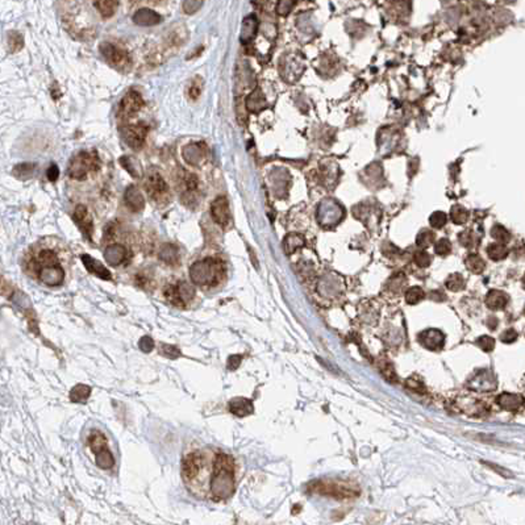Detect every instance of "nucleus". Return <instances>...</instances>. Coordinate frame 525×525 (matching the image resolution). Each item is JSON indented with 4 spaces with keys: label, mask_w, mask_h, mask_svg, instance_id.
<instances>
[{
    "label": "nucleus",
    "mask_w": 525,
    "mask_h": 525,
    "mask_svg": "<svg viewBox=\"0 0 525 525\" xmlns=\"http://www.w3.org/2000/svg\"><path fill=\"white\" fill-rule=\"evenodd\" d=\"M29 272L38 282L48 287L61 286L65 280V268L54 250L44 248L30 257L28 262Z\"/></svg>",
    "instance_id": "obj_1"
},
{
    "label": "nucleus",
    "mask_w": 525,
    "mask_h": 525,
    "mask_svg": "<svg viewBox=\"0 0 525 525\" xmlns=\"http://www.w3.org/2000/svg\"><path fill=\"white\" fill-rule=\"evenodd\" d=\"M235 492V461L231 455L217 453L213 459L210 479V496L213 500H224Z\"/></svg>",
    "instance_id": "obj_2"
},
{
    "label": "nucleus",
    "mask_w": 525,
    "mask_h": 525,
    "mask_svg": "<svg viewBox=\"0 0 525 525\" xmlns=\"http://www.w3.org/2000/svg\"><path fill=\"white\" fill-rule=\"evenodd\" d=\"M227 266L220 258L208 257L194 262L190 267V279L202 288L219 286L225 278Z\"/></svg>",
    "instance_id": "obj_3"
},
{
    "label": "nucleus",
    "mask_w": 525,
    "mask_h": 525,
    "mask_svg": "<svg viewBox=\"0 0 525 525\" xmlns=\"http://www.w3.org/2000/svg\"><path fill=\"white\" fill-rule=\"evenodd\" d=\"M311 494L321 496H329L336 499H353L360 495V489L356 485L346 481H334V479H323V481L311 482L308 485Z\"/></svg>",
    "instance_id": "obj_4"
},
{
    "label": "nucleus",
    "mask_w": 525,
    "mask_h": 525,
    "mask_svg": "<svg viewBox=\"0 0 525 525\" xmlns=\"http://www.w3.org/2000/svg\"><path fill=\"white\" fill-rule=\"evenodd\" d=\"M163 295L170 304H173L174 307L184 308V307L191 304L195 295H196V291L192 284L184 282V280H179V282L167 284L163 288Z\"/></svg>",
    "instance_id": "obj_5"
},
{
    "label": "nucleus",
    "mask_w": 525,
    "mask_h": 525,
    "mask_svg": "<svg viewBox=\"0 0 525 525\" xmlns=\"http://www.w3.org/2000/svg\"><path fill=\"white\" fill-rule=\"evenodd\" d=\"M88 445L91 448L92 453L95 454V463L103 470H110L115 465V458L111 453L107 438L102 432L94 430L88 436Z\"/></svg>",
    "instance_id": "obj_6"
},
{
    "label": "nucleus",
    "mask_w": 525,
    "mask_h": 525,
    "mask_svg": "<svg viewBox=\"0 0 525 525\" xmlns=\"http://www.w3.org/2000/svg\"><path fill=\"white\" fill-rule=\"evenodd\" d=\"M143 186H145V191L149 195V198L157 204H165L169 202V186L162 178V175L155 170H150L149 173L145 175L143 180Z\"/></svg>",
    "instance_id": "obj_7"
},
{
    "label": "nucleus",
    "mask_w": 525,
    "mask_h": 525,
    "mask_svg": "<svg viewBox=\"0 0 525 525\" xmlns=\"http://www.w3.org/2000/svg\"><path fill=\"white\" fill-rule=\"evenodd\" d=\"M98 165H99V159L95 153L81 151L71 159L69 166V175L74 179H82L90 171H94Z\"/></svg>",
    "instance_id": "obj_8"
},
{
    "label": "nucleus",
    "mask_w": 525,
    "mask_h": 525,
    "mask_svg": "<svg viewBox=\"0 0 525 525\" xmlns=\"http://www.w3.org/2000/svg\"><path fill=\"white\" fill-rule=\"evenodd\" d=\"M203 465H204V457L202 452H192L184 457L182 462V477L187 485L199 477V474L203 470Z\"/></svg>",
    "instance_id": "obj_9"
},
{
    "label": "nucleus",
    "mask_w": 525,
    "mask_h": 525,
    "mask_svg": "<svg viewBox=\"0 0 525 525\" xmlns=\"http://www.w3.org/2000/svg\"><path fill=\"white\" fill-rule=\"evenodd\" d=\"M100 52L104 55V58L112 65V66L118 67V69H127L131 63L129 55L118 48L116 45L111 44V42H103L100 45Z\"/></svg>",
    "instance_id": "obj_10"
},
{
    "label": "nucleus",
    "mask_w": 525,
    "mask_h": 525,
    "mask_svg": "<svg viewBox=\"0 0 525 525\" xmlns=\"http://www.w3.org/2000/svg\"><path fill=\"white\" fill-rule=\"evenodd\" d=\"M122 134L129 147H132L134 150H138V149L143 146L145 140H146L147 129L142 124L125 125L124 128L122 129Z\"/></svg>",
    "instance_id": "obj_11"
},
{
    "label": "nucleus",
    "mask_w": 525,
    "mask_h": 525,
    "mask_svg": "<svg viewBox=\"0 0 525 525\" xmlns=\"http://www.w3.org/2000/svg\"><path fill=\"white\" fill-rule=\"evenodd\" d=\"M143 106V99L142 96L140 95V92L134 91V90H131L124 95V98L120 102V107H119V116L123 119H129L134 116V115L141 110V107Z\"/></svg>",
    "instance_id": "obj_12"
},
{
    "label": "nucleus",
    "mask_w": 525,
    "mask_h": 525,
    "mask_svg": "<svg viewBox=\"0 0 525 525\" xmlns=\"http://www.w3.org/2000/svg\"><path fill=\"white\" fill-rule=\"evenodd\" d=\"M211 216L213 221L220 227H227L231 220V211L229 203L225 196H217L211 204Z\"/></svg>",
    "instance_id": "obj_13"
},
{
    "label": "nucleus",
    "mask_w": 525,
    "mask_h": 525,
    "mask_svg": "<svg viewBox=\"0 0 525 525\" xmlns=\"http://www.w3.org/2000/svg\"><path fill=\"white\" fill-rule=\"evenodd\" d=\"M131 257L129 250L122 244H111L104 250V260L111 266H120Z\"/></svg>",
    "instance_id": "obj_14"
},
{
    "label": "nucleus",
    "mask_w": 525,
    "mask_h": 525,
    "mask_svg": "<svg viewBox=\"0 0 525 525\" xmlns=\"http://www.w3.org/2000/svg\"><path fill=\"white\" fill-rule=\"evenodd\" d=\"M467 386L477 391H492L496 389V379L489 370H482L469 381Z\"/></svg>",
    "instance_id": "obj_15"
},
{
    "label": "nucleus",
    "mask_w": 525,
    "mask_h": 525,
    "mask_svg": "<svg viewBox=\"0 0 525 525\" xmlns=\"http://www.w3.org/2000/svg\"><path fill=\"white\" fill-rule=\"evenodd\" d=\"M74 221L77 223V225L81 228V231L87 236V239H91L92 231H94V221H92V217L88 212V210L85 206H77L75 211H74Z\"/></svg>",
    "instance_id": "obj_16"
},
{
    "label": "nucleus",
    "mask_w": 525,
    "mask_h": 525,
    "mask_svg": "<svg viewBox=\"0 0 525 525\" xmlns=\"http://www.w3.org/2000/svg\"><path fill=\"white\" fill-rule=\"evenodd\" d=\"M419 341L425 346L426 349L438 350L444 346L445 336L438 329H426L419 336Z\"/></svg>",
    "instance_id": "obj_17"
},
{
    "label": "nucleus",
    "mask_w": 525,
    "mask_h": 525,
    "mask_svg": "<svg viewBox=\"0 0 525 525\" xmlns=\"http://www.w3.org/2000/svg\"><path fill=\"white\" fill-rule=\"evenodd\" d=\"M124 202L129 210L133 211V212H140L145 207V198H143V195L141 194V191L136 186H129L125 190Z\"/></svg>",
    "instance_id": "obj_18"
},
{
    "label": "nucleus",
    "mask_w": 525,
    "mask_h": 525,
    "mask_svg": "<svg viewBox=\"0 0 525 525\" xmlns=\"http://www.w3.org/2000/svg\"><path fill=\"white\" fill-rule=\"evenodd\" d=\"M81 258H82L83 264H85V267L87 268V271L90 272V274L99 276L100 279H106V280L112 279V275H111L110 270H108L107 267H104V264L100 263L98 260L92 258L91 256H88V254H83Z\"/></svg>",
    "instance_id": "obj_19"
},
{
    "label": "nucleus",
    "mask_w": 525,
    "mask_h": 525,
    "mask_svg": "<svg viewBox=\"0 0 525 525\" xmlns=\"http://www.w3.org/2000/svg\"><path fill=\"white\" fill-rule=\"evenodd\" d=\"M162 17L150 8H140L133 15V22L140 26H153L159 24Z\"/></svg>",
    "instance_id": "obj_20"
},
{
    "label": "nucleus",
    "mask_w": 525,
    "mask_h": 525,
    "mask_svg": "<svg viewBox=\"0 0 525 525\" xmlns=\"http://www.w3.org/2000/svg\"><path fill=\"white\" fill-rule=\"evenodd\" d=\"M228 407H229V411L237 417H245L254 412L253 401L248 397H235L229 401Z\"/></svg>",
    "instance_id": "obj_21"
},
{
    "label": "nucleus",
    "mask_w": 525,
    "mask_h": 525,
    "mask_svg": "<svg viewBox=\"0 0 525 525\" xmlns=\"http://www.w3.org/2000/svg\"><path fill=\"white\" fill-rule=\"evenodd\" d=\"M158 258L167 266H178L180 262L179 249L174 244H163L158 252Z\"/></svg>",
    "instance_id": "obj_22"
},
{
    "label": "nucleus",
    "mask_w": 525,
    "mask_h": 525,
    "mask_svg": "<svg viewBox=\"0 0 525 525\" xmlns=\"http://www.w3.org/2000/svg\"><path fill=\"white\" fill-rule=\"evenodd\" d=\"M258 30V18L254 15L246 16L244 18L241 25V33H240V41L243 44H249L250 41L256 37Z\"/></svg>",
    "instance_id": "obj_23"
},
{
    "label": "nucleus",
    "mask_w": 525,
    "mask_h": 525,
    "mask_svg": "<svg viewBox=\"0 0 525 525\" xmlns=\"http://www.w3.org/2000/svg\"><path fill=\"white\" fill-rule=\"evenodd\" d=\"M183 157L190 165L198 166L203 161V158L206 157V151L202 143L195 142L183 147Z\"/></svg>",
    "instance_id": "obj_24"
},
{
    "label": "nucleus",
    "mask_w": 525,
    "mask_h": 525,
    "mask_svg": "<svg viewBox=\"0 0 525 525\" xmlns=\"http://www.w3.org/2000/svg\"><path fill=\"white\" fill-rule=\"evenodd\" d=\"M523 403H524V397L518 394L504 393L498 396V404L507 411H516L522 407Z\"/></svg>",
    "instance_id": "obj_25"
},
{
    "label": "nucleus",
    "mask_w": 525,
    "mask_h": 525,
    "mask_svg": "<svg viewBox=\"0 0 525 525\" xmlns=\"http://www.w3.org/2000/svg\"><path fill=\"white\" fill-rule=\"evenodd\" d=\"M508 303V296L506 292L499 290H491L486 296V304L492 311L503 309Z\"/></svg>",
    "instance_id": "obj_26"
},
{
    "label": "nucleus",
    "mask_w": 525,
    "mask_h": 525,
    "mask_svg": "<svg viewBox=\"0 0 525 525\" xmlns=\"http://www.w3.org/2000/svg\"><path fill=\"white\" fill-rule=\"evenodd\" d=\"M266 107H267V103L262 95L261 90H256L254 92H252L246 99V108L250 112H260V111L264 110Z\"/></svg>",
    "instance_id": "obj_27"
},
{
    "label": "nucleus",
    "mask_w": 525,
    "mask_h": 525,
    "mask_svg": "<svg viewBox=\"0 0 525 525\" xmlns=\"http://www.w3.org/2000/svg\"><path fill=\"white\" fill-rule=\"evenodd\" d=\"M94 3L100 15L106 18L114 16L119 7V0H94Z\"/></svg>",
    "instance_id": "obj_28"
},
{
    "label": "nucleus",
    "mask_w": 525,
    "mask_h": 525,
    "mask_svg": "<svg viewBox=\"0 0 525 525\" xmlns=\"http://www.w3.org/2000/svg\"><path fill=\"white\" fill-rule=\"evenodd\" d=\"M91 395V387L87 385L74 386L70 391V400L74 403H86Z\"/></svg>",
    "instance_id": "obj_29"
},
{
    "label": "nucleus",
    "mask_w": 525,
    "mask_h": 525,
    "mask_svg": "<svg viewBox=\"0 0 525 525\" xmlns=\"http://www.w3.org/2000/svg\"><path fill=\"white\" fill-rule=\"evenodd\" d=\"M303 245H304V239L300 235H296V233H291V235L287 236L284 239V243H283V248H284V252L287 254H292L295 250H298Z\"/></svg>",
    "instance_id": "obj_30"
},
{
    "label": "nucleus",
    "mask_w": 525,
    "mask_h": 525,
    "mask_svg": "<svg viewBox=\"0 0 525 525\" xmlns=\"http://www.w3.org/2000/svg\"><path fill=\"white\" fill-rule=\"evenodd\" d=\"M120 163H122L123 167H124L131 175L134 176V178H140V176L142 175V169H141V166L138 165V162H137L134 158L128 157V155H127V157H122L120 158Z\"/></svg>",
    "instance_id": "obj_31"
},
{
    "label": "nucleus",
    "mask_w": 525,
    "mask_h": 525,
    "mask_svg": "<svg viewBox=\"0 0 525 525\" xmlns=\"http://www.w3.org/2000/svg\"><path fill=\"white\" fill-rule=\"evenodd\" d=\"M34 170H36V165H34V163H20V165L13 167L12 174H13L16 178H20V179H29L34 174Z\"/></svg>",
    "instance_id": "obj_32"
},
{
    "label": "nucleus",
    "mask_w": 525,
    "mask_h": 525,
    "mask_svg": "<svg viewBox=\"0 0 525 525\" xmlns=\"http://www.w3.org/2000/svg\"><path fill=\"white\" fill-rule=\"evenodd\" d=\"M487 253H489L491 260H494V261H500V260H504V258L507 257L508 250L507 248L504 245H502V244H492V245L489 246Z\"/></svg>",
    "instance_id": "obj_33"
},
{
    "label": "nucleus",
    "mask_w": 525,
    "mask_h": 525,
    "mask_svg": "<svg viewBox=\"0 0 525 525\" xmlns=\"http://www.w3.org/2000/svg\"><path fill=\"white\" fill-rule=\"evenodd\" d=\"M466 266L470 271L475 272V274H481L485 270V262L479 256H475V254H471L466 258Z\"/></svg>",
    "instance_id": "obj_34"
},
{
    "label": "nucleus",
    "mask_w": 525,
    "mask_h": 525,
    "mask_svg": "<svg viewBox=\"0 0 525 525\" xmlns=\"http://www.w3.org/2000/svg\"><path fill=\"white\" fill-rule=\"evenodd\" d=\"M424 296H425V292L422 291V288H420V287H411L409 290L405 292V301H407L408 304H417V303H420V301L424 299Z\"/></svg>",
    "instance_id": "obj_35"
},
{
    "label": "nucleus",
    "mask_w": 525,
    "mask_h": 525,
    "mask_svg": "<svg viewBox=\"0 0 525 525\" xmlns=\"http://www.w3.org/2000/svg\"><path fill=\"white\" fill-rule=\"evenodd\" d=\"M445 286L446 288L450 291H461L465 287V280H463V276L461 274H452L449 276L446 282H445Z\"/></svg>",
    "instance_id": "obj_36"
},
{
    "label": "nucleus",
    "mask_w": 525,
    "mask_h": 525,
    "mask_svg": "<svg viewBox=\"0 0 525 525\" xmlns=\"http://www.w3.org/2000/svg\"><path fill=\"white\" fill-rule=\"evenodd\" d=\"M134 282H136L137 286H140L143 290H150L151 287L154 286V280H153L150 274H147V272H138L136 278H134Z\"/></svg>",
    "instance_id": "obj_37"
},
{
    "label": "nucleus",
    "mask_w": 525,
    "mask_h": 525,
    "mask_svg": "<svg viewBox=\"0 0 525 525\" xmlns=\"http://www.w3.org/2000/svg\"><path fill=\"white\" fill-rule=\"evenodd\" d=\"M8 44H9V49L11 52H17L22 48L24 45V40H22V34L18 33V32H11L8 33Z\"/></svg>",
    "instance_id": "obj_38"
},
{
    "label": "nucleus",
    "mask_w": 525,
    "mask_h": 525,
    "mask_svg": "<svg viewBox=\"0 0 525 525\" xmlns=\"http://www.w3.org/2000/svg\"><path fill=\"white\" fill-rule=\"evenodd\" d=\"M379 371L382 373V375L385 377L387 381H393V382H396V373H395V369H394L393 364H390V362H387V361H385V362H382L381 364V366H379Z\"/></svg>",
    "instance_id": "obj_39"
},
{
    "label": "nucleus",
    "mask_w": 525,
    "mask_h": 525,
    "mask_svg": "<svg viewBox=\"0 0 525 525\" xmlns=\"http://www.w3.org/2000/svg\"><path fill=\"white\" fill-rule=\"evenodd\" d=\"M161 353L170 360H176L182 356V352L178 346L169 345V344H161Z\"/></svg>",
    "instance_id": "obj_40"
},
{
    "label": "nucleus",
    "mask_w": 525,
    "mask_h": 525,
    "mask_svg": "<svg viewBox=\"0 0 525 525\" xmlns=\"http://www.w3.org/2000/svg\"><path fill=\"white\" fill-rule=\"evenodd\" d=\"M204 0H183V11L187 13V15H194L195 12H198L202 7V4Z\"/></svg>",
    "instance_id": "obj_41"
},
{
    "label": "nucleus",
    "mask_w": 525,
    "mask_h": 525,
    "mask_svg": "<svg viewBox=\"0 0 525 525\" xmlns=\"http://www.w3.org/2000/svg\"><path fill=\"white\" fill-rule=\"evenodd\" d=\"M477 345L481 348L483 352H492L495 348V340L490 336H482L477 340Z\"/></svg>",
    "instance_id": "obj_42"
},
{
    "label": "nucleus",
    "mask_w": 525,
    "mask_h": 525,
    "mask_svg": "<svg viewBox=\"0 0 525 525\" xmlns=\"http://www.w3.org/2000/svg\"><path fill=\"white\" fill-rule=\"evenodd\" d=\"M202 88H203V82L200 78H196L195 81H192V83L188 87V96L191 98L192 100H196L202 94Z\"/></svg>",
    "instance_id": "obj_43"
},
{
    "label": "nucleus",
    "mask_w": 525,
    "mask_h": 525,
    "mask_svg": "<svg viewBox=\"0 0 525 525\" xmlns=\"http://www.w3.org/2000/svg\"><path fill=\"white\" fill-rule=\"evenodd\" d=\"M294 4L295 0H278V3H276V12L282 16L288 15L291 12V9H292V7H294Z\"/></svg>",
    "instance_id": "obj_44"
},
{
    "label": "nucleus",
    "mask_w": 525,
    "mask_h": 525,
    "mask_svg": "<svg viewBox=\"0 0 525 525\" xmlns=\"http://www.w3.org/2000/svg\"><path fill=\"white\" fill-rule=\"evenodd\" d=\"M405 387L411 391H415V393L419 394H425V386L422 385L421 381L415 378H408L405 381Z\"/></svg>",
    "instance_id": "obj_45"
},
{
    "label": "nucleus",
    "mask_w": 525,
    "mask_h": 525,
    "mask_svg": "<svg viewBox=\"0 0 525 525\" xmlns=\"http://www.w3.org/2000/svg\"><path fill=\"white\" fill-rule=\"evenodd\" d=\"M433 239H434V236L432 235L430 232L424 231V232H421L419 236H417L416 243H417V245L419 246H421V248H428L430 244L433 243Z\"/></svg>",
    "instance_id": "obj_46"
},
{
    "label": "nucleus",
    "mask_w": 525,
    "mask_h": 525,
    "mask_svg": "<svg viewBox=\"0 0 525 525\" xmlns=\"http://www.w3.org/2000/svg\"><path fill=\"white\" fill-rule=\"evenodd\" d=\"M404 284H405V278H404L403 274L399 272V275H395L393 279L390 280V288L394 291V292H399V291L403 290Z\"/></svg>",
    "instance_id": "obj_47"
},
{
    "label": "nucleus",
    "mask_w": 525,
    "mask_h": 525,
    "mask_svg": "<svg viewBox=\"0 0 525 525\" xmlns=\"http://www.w3.org/2000/svg\"><path fill=\"white\" fill-rule=\"evenodd\" d=\"M138 348L142 350L143 353H150L151 350L154 349V340L149 336H143L140 338L138 341Z\"/></svg>",
    "instance_id": "obj_48"
},
{
    "label": "nucleus",
    "mask_w": 525,
    "mask_h": 525,
    "mask_svg": "<svg viewBox=\"0 0 525 525\" xmlns=\"http://www.w3.org/2000/svg\"><path fill=\"white\" fill-rule=\"evenodd\" d=\"M415 262L420 267H428L430 264V256L426 252H417L415 254Z\"/></svg>",
    "instance_id": "obj_49"
},
{
    "label": "nucleus",
    "mask_w": 525,
    "mask_h": 525,
    "mask_svg": "<svg viewBox=\"0 0 525 525\" xmlns=\"http://www.w3.org/2000/svg\"><path fill=\"white\" fill-rule=\"evenodd\" d=\"M492 236H494L496 240L502 241V243H507L508 240H510V233L502 227L494 228V229H492Z\"/></svg>",
    "instance_id": "obj_50"
},
{
    "label": "nucleus",
    "mask_w": 525,
    "mask_h": 525,
    "mask_svg": "<svg viewBox=\"0 0 525 525\" xmlns=\"http://www.w3.org/2000/svg\"><path fill=\"white\" fill-rule=\"evenodd\" d=\"M450 249H452V245L449 243L448 240H440L437 244H436V253L440 254V256H446V254L450 253Z\"/></svg>",
    "instance_id": "obj_51"
},
{
    "label": "nucleus",
    "mask_w": 525,
    "mask_h": 525,
    "mask_svg": "<svg viewBox=\"0 0 525 525\" xmlns=\"http://www.w3.org/2000/svg\"><path fill=\"white\" fill-rule=\"evenodd\" d=\"M241 362H243V356H240V354H233V356H229V358H228V361H227L228 370H232V371L237 370L240 365H241Z\"/></svg>",
    "instance_id": "obj_52"
},
{
    "label": "nucleus",
    "mask_w": 525,
    "mask_h": 525,
    "mask_svg": "<svg viewBox=\"0 0 525 525\" xmlns=\"http://www.w3.org/2000/svg\"><path fill=\"white\" fill-rule=\"evenodd\" d=\"M445 223H446V216H445V213H442V212L433 213L432 217H430V224H432V227H434V228L444 227Z\"/></svg>",
    "instance_id": "obj_53"
},
{
    "label": "nucleus",
    "mask_w": 525,
    "mask_h": 525,
    "mask_svg": "<svg viewBox=\"0 0 525 525\" xmlns=\"http://www.w3.org/2000/svg\"><path fill=\"white\" fill-rule=\"evenodd\" d=\"M518 337L519 334L515 329H507V331L500 336V340H502L504 344H512V342H515L518 340Z\"/></svg>",
    "instance_id": "obj_54"
},
{
    "label": "nucleus",
    "mask_w": 525,
    "mask_h": 525,
    "mask_svg": "<svg viewBox=\"0 0 525 525\" xmlns=\"http://www.w3.org/2000/svg\"><path fill=\"white\" fill-rule=\"evenodd\" d=\"M452 216L453 220H454L455 223H458V224H461V223H463V221L466 220V212L463 210H461L459 207H455L454 210H453Z\"/></svg>",
    "instance_id": "obj_55"
},
{
    "label": "nucleus",
    "mask_w": 525,
    "mask_h": 525,
    "mask_svg": "<svg viewBox=\"0 0 525 525\" xmlns=\"http://www.w3.org/2000/svg\"><path fill=\"white\" fill-rule=\"evenodd\" d=\"M483 463H485V465H487V466L491 467L492 470L498 471V473H499L500 475H503V477H507V478H512V477H514V475H512V473H511V471L506 470V469H503V467L498 466V465H494V463H491V462H483Z\"/></svg>",
    "instance_id": "obj_56"
},
{
    "label": "nucleus",
    "mask_w": 525,
    "mask_h": 525,
    "mask_svg": "<svg viewBox=\"0 0 525 525\" xmlns=\"http://www.w3.org/2000/svg\"><path fill=\"white\" fill-rule=\"evenodd\" d=\"M46 175H48L49 180H52V182L57 180V178H58V175H59L58 166L55 165V163H52V165H50V167L48 169V173H46Z\"/></svg>",
    "instance_id": "obj_57"
},
{
    "label": "nucleus",
    "mask_w": 525,
    "mask_h": 525,
    "mask_svg": "<svg viewBox=\"0 0 525 525\" xmlns=\"http://www.w3.org/2000/svg\"><path fill=\"white\" fill-rule=\"evenodd\" d=\"M496 325H498V320H496L495 317H491V319L489 320V327H490V329H495Z\"/></svg>",
    "instance_id": "obj_58"
},
{
    "label": "nucleus",
    "mask_w": 525,
    "mask_h": 525,
    "mask_svg": "<svg viewBox=\"0 0 525 525\" xmlns=\"http://www.w3.org/2000/svg\"><path fill=\"white\" fill-rule=\"evenodd\" d=\"M523 284H524V288H525V275H524V278H523Z\"/></svg>",
    "instance_id": "obj_59"
},
{
    "label": "nucleus",
    "mask_w": 525,
    "mask_h": 525,
    "mask_svg": "<svg viewBox=\"0 0 525 525\" xmlns=\"http://www.w3.org/2000/svg\"><path fill=\"white\" fill-rule=\"evenodd\" d=\"M134 1H143V0H134Z\"/></svg>",
    "instance_id": "obj_60"
}]
</instances>
